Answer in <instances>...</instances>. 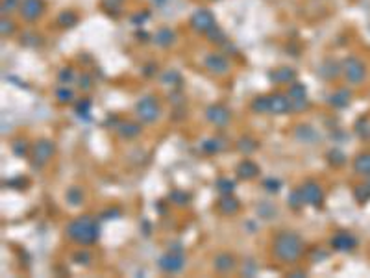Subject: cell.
Masks as SVG:
<instances>
[{
  "label": "cell",
  "instance_id": "6da1fadb",
  "mask_svg": "<svg viewBox=\"0 0 370 278\" xmlns=\"http://www.w3.org/2000/svg\"><path fill=\"white\" fill-rule=\"evenodd\" d=\"M274 256L283 263H292L296 261L304 252V241L296 232L289 230H281V232L274 238Z\"/></svg>",
  "mask_w": 370,
  "mask_h": 278
},
{
  "label": "cell",
  "instance_id": "7a4b0ae2",
  "mask_svg": "<svg viewBox=\"0 0 370 278\" xmlns=\"http://www.w3.org/2000/svg\"><path fill=\"white\" fill-rule=\"evenodd\" d=\"M65 232H67V238L72 239L74 243L87 247V245H93L98 239L100 228H98L97 221L91 215H82L68 223Z\"/></svg>",
  "mask_w": 370,
  "mask_h": 278
},
{
  "label": "cell",
  "instance_id": "3957f363",
  "mask_svg": "<svg viewBox=\"0 0 370 278\" xmlns=\"http://www.w3.org/2000/svg\"><path fill=\"white\" fill-rule=\"evenodd\" d=\"M56 154V145L52 139H39L35 143L32 150H30V156H32V167L35 169H41L45 167Z\"/></svg>",
  "mask_w": 370,
  "mask_h": 278
},
{
  "label": "cell",
  "instance_id": "277c9868",
  "mask_svg": "<svg viewBox=\"0 0 370 278\" xmlns=\"http://www.w3.org/2000/svg\"><path fill=\"white\" fill-rule=\"evenodd\" d=\"M158 267H160L163 272H178L182 271L185 267V256L182 252V247L180 245H174L167 254H163L158 260Z\"/></svg>",
  "mask_w": 370,
  "mask_h": 278
},
{
  "label": "cell",
  "instance_id": "5b68a950",
  "mask_svg": "<svg viewBox=\"0 0 370 278\" xmlns=\"http://www.w3.org/2000/svg\"><path fill=\"white\" fill-rule=\"evenodd\" d=\"M161 108L154 97H142L135 104V115L142 123H154L160 119Z\"/></svg>",
  "mask_w": 370,
  "mask_h": 278
},
{
  "label": "cell",
  "instance_id": "8992f818",
  "mask_svg": "<svg viewBox=\"0 0 370 278\" xmlns=\"http://www.w3.org/2000/svg\"><path fill=\"white\" fill-rule=\"evenodd\" d=\"M189 24H191V28H193L194 32H198V34H207L211 28H215L216 26L213 13H211L209 10H204V8L196 10V12L191 15Z\"/></svg>",
  "mask_w": 370,
  "mask_h": 278
},
{
  "label": "cell",
  "instance_id": "52a82bcc",
  "mask_svg": "<svg viewBox=\"0 0 370 278\" xmlns=\"http://www.w3.org/2000/svg\"><path fill=\"white\" fill-rule=\"evenodd\" d=\"M342 73H344V76H346V80L350 84H361L364 80L366 71H364V65L361 60L350 56L342 62Z\"/></svg>",
  "mask_w": 370,
  "mask_h": 278
},
{
  "label": "cell",
  "instance_id": "ba28073f",
  "mask_svg": "<svg viewBox=\"0 0 370 278\" xmlns=\"http://www.w3.org/2000/svg\"><path fill=\"white\" fill-rule=\"evenodd\" d=\"M287 97L290 98V106H292V112H304L308 109V87L300 82H292L289 85V93Z\"/></svg>",
  "mask_w": 370,
  "mask_h": 278
},
{
  "label": "cell",
  "instance_id": "9c48e42d",
  "mask_svg": "<svg viewBox=\"0 0 370 278\" xmlns=\"http://www.w3.org/2000/svg\"><path fill=\"white\" fill-rule=\"evenodd\" d=\"M300 191H302V197H304V200H306V204L313 206V208H320V206H322L324 193H322V188H320L317 182H313V180L306 182L302 188H300Z\"/></svg>",
  "mask_w": 370,
  "mask_h": 278
},
{
  "label": "cell",
  "instance_id": "30bf717a",
  "mask_svg": "<svg viewBox=\"0 0 370 278\" xmlns=\"http://www.w3.org/2000/svg\"><path fill=\"white\" fill-rule=\"evenodd\" d=\"M205 119L215 126H226L230 123V119H232V114H230V109L226 108V106H222V104H211V106H207V109H205Z\"/></svg>",
  "mask_w": 370,
  "mask_h": 278
},
{
  "label": "cell",
  "instance_id": "8fae6325",
  "mask_svg": "<svg viewBox=\"0 0 370 278\" xmlns=\"http://www.w3.org/2000/svg\"><path fill=\"white\" fill-rule=\"evenodd\" d=\"M292 112V106H290V98L283 93H274V95H268V114L272 115H285Z\"/></svg>",
  "mask_w": 370,
  "mask_h": 278
},
{
  "label": "cell",
  "instance_id": "7c38bea8",
  "mask_svg": "<svg viewBox=\"0 0 370 278\" xmlns=\"http://www.w3.org/2000/svg\"><path fill=\"white\" fill-rule=\"evenodd\" d=\"M43 10H45V4L43 0H21V6H19V12L23 15L24 21H37V19L43 15Z\"/></svg>",
  "mask_w": 370,
  "mask_h": 278
},
{
  "label": "cell",
  "instance_id": "4fadbf2b",
  "mask_svg": "<svg viewBox=\"0 0 370 278\" xmlns=\"http://www.w3.org/2000/svg\"><path fill=\"white\" fill-rule=\"evenodd\" d=\"M205 69L213 74H226L230 71V63L228 60L218 54V52H213V54H207L204 60Z\"/></svg>",
  "mask_w": 370,
  "mask_h": 278
},
{
  "label": "cell",
  "instance_id": "5bb4252c",
  "mask_svg": "<svg viewBox=\"0 0 370 278\" xmlns=\"http://www.w3.org/2000/svg\"><path fill=\"white\" fill-rule=\"evenodd\" d=\"M294 137L300 143H304V145H315V143L320 139L319 132L315 130L313 126H309V125H298V126H296V128H294Z\"/></svg>",
  "mask_w": 370,
  "mask_h": 278
},
{
  "label": "cell",
  "instance_id": "9a60e30c",
  "mask_svg": "<svg viewBox=\"0 0 370 278\" xmlns=\"http://www.w3.org/2000/svg\"><path fill=\"white\" fill-rule=\"evenodd\" d=\"M331 247L335 250H341V252H348V250H352L355 245H357V241H355V238H353L352 234L348 232H339L335 234L333 238H331Z\"/></svg>",
  "mask_w": 370,
  "mask_h": 278
},
{
  "label": "cell",
  "instance_id": "2e32d148",
  "mask_svg": "<svg viewBox=\"0 0 370 278\" xmlns=\"http://www.w3.org/2000/svg\"><path fill=\"white\" fill-rule=\"evenodd\" d=\"M239 208H241L239 200L235 199L232 193L222 195L220 199H218V202H216V210L220 211L222 215H235L239 211Z\"/></svg>",
  "mask_w": 370,
  "mask_h": 278
},
{
  "label": "cell",
  "instance_id": "e0dca14e",
  "mask_svg": "<svg viewBox=\"0 0 370 278\" xmlns=\"http://www.w3.org/2000/svg\"><path fill=\"white\" fill-rule=\"evenodd\" d=\"M268 78L272 80L274 84H292L296 82V71L290 67H279V69H274L272 73H268Z\"/></svg>",
  "mask_w": 370,
  "mask_h": 278
},
{
  "label": "cell",
  "instance_id": "ac0fdd59",
  "mask_svg": "<svg viewBox=\"0 0 370 278\" xmlns=\"http://www.w3.org/2000/svg\"><path fill=\"white\" fill-rule=\"evenodd\" d=\"M235 173H237V176H239L241 180H254L256 176H259V167H257L252 159H243V161L237 165Z\"/></svg>",
  "mask_w": 370,
  "mask_h": 278
},
{
  "label": "cell",
  "instance_id": "d6986e66",
  "mask_svg": "<svg viewBox=\"0 0 370 278\" xmlns=\"http://www.w3.org/2000/svg\"><path fill=\"white\" fill-rule=\"evenodd\" d=\"M235 265H237V261L232 254L228 252H220V254L215 256V260H213V267H215V271L218 272H230L234 271Z\"/></svg>",
  "mask_w": 370,
  "mask_h": 278
},
{
  "label": "cell",
  "instance_id": "ffe728a7",
  "mask_svg": "<svg viewBox=\"0 0 370 278\" xmlns=\"http://www.w3.org/2000/svg\"><path fill=\"white\" fill-rule=\"evenodd\" d=\"M117 134H119L122 139H133L141 134V125L139 123H131V121H126V123H119L117 125Z\"/></svg>",
  "mask_w": 370,
  "mask_h": 278
},
{
  "label": "cell",
  "instance_id": "44dd1931",
  "mask_svg": "<svg viewBox=\"0 0 370 278\" xmlns=\"http://www.w3.org/2000/svg\"><path fill=\"white\" fill-rule=\"evenodd\" d=\"M174 41H176V34H174L171 28H160L154 34V43L158 46H161V48L171 46Z\"/></svg>",
  "mask_w": 370,
  "mask_h": 278
},
{
  "label": "cell",
  "instance_id": "7402d4cb",
  "mask_svg": "<svg viewBox=\"0 0 370 278\" xmlns=\"http://www.w3.org/2000/svg\"><path fill=\"white\" fill-rule=\"evenodd\" d=\"M350 97H352V93L348 89H337L330 97L328 102H330V106H333V108H344V106L350 104Z\"/></svg>",
  "mask_w": 370,
  "mask_h": 278
},
{
  "label": "cell",
  "instance_id": "603a6c76",
  "mask_svg": "<svg viewBox=\"0 0 370 278\" xmlns=\"http://www.w3.org/2000/svg\"><path fill=\"white\" fill-rule=\"evenodd\" d=\"M339 73H341V67H339L335 62H331V60H326V62L322 63V65H320V69H319V74L322 76V78H326V80L337 78V74H339Z\"/></svg>",
  "mask_w": 370,
  "mask_h": 278
},
{
  "label": "cell",
  "instance_id": "cb8c5ba5",
  "mask_svg": "<svg viewBox=\"0 0 370 278\" xmlns=\"http://www.w3.org/2000/svg\"><path fill=\"white\" fill-rule=\"evenodd\" d=\"M353 169L359 175L370 176V152L359 154L357 158H355V161H353Z\"/></svg>",
  "mask_w": 370,
  "mask_h": 278
},
{
  "label": "cell",
  "instance_id": "d4e9b609",
  "mask_svg": "<svg viewBox=\"0 0 370 278\" xmlns=\"http://www.w3.org/2000/svg\"><path fill=\"white\" fill-rule=\"evenodd\" d=\"M65 200H67L68 204L76 208V206H82L84 204V191H82L78 186H72V188L67 189V193H65Z\"/></svg>",
  "mask_w": 370,
  "mask_h": 278
},
{
  "label": "cell",
  "instance_id": "484cf974",
  "mask_svg": "<svg viewBox=\"0 0 370 278\" xmlns=\"http://www.w3.org/2000/svg\"><path fill=\"white\" fill-rule=\"evenodd\" d=\"M257 147H259V143H257L256 139H252V137H241L239 141H237V150H239L241 154H245V156H248V154H252L254 150H257Z\"/></svg>",
  "mask_w": 370,
  "mask_h": 278
},
{
  "label": "cell",
  "instance_id": "4316f807",
  "mask_svg": "<svg viewBox=\"0 0 370 278\" xmlns=\"http://www.w3.org/2000/svg\"><path fill=\"white\" fill-rule=\"evenodd\" d=\"M57 24H59L61 28H72V26L78 24V15H76L74 12H70V10H67V12L59 13Z\"/></svg>",
  "mask_w": 370,
  "mask_h": 278
},
{
  "label": "cell",
  "instance_id": "83f0119b",
  "mask_svg": "<svg viewBox=\"0 0 370 278\" xmlns=\"http://www.w3.org/2000/svg\"><path fill=\"white\" fill-rule=\"evenodd\" d=\"M257 215L261 217V219H272V217L278 215V208L272 202L265 200V202H261V204L257 206Z\"/></svg>",
  "mask_w": 370,
  "mask_h": 278
},
{
  "label": "cell",
  "instance_id": "f1b7e54d",
  "mask_svg": "<svg viewBox=\"0 0 370 278\" xmlns=\"http://www.w3.org/2000/svg\"><path fill=\"white\" fill-rule=\"evenodd\" d=\"M287 204H289L290 210H300V208H302V206L306 204V200H304L300 188L294 189V191H292V193H290L289 197H287Z\"/></svg>",
  "mask_w": 370,
  "mask_h": 278
},
{
  "label": "cell",
  "instance_id": "f546056e",
  "mask_svg": "<svg viewBox=\"0 0 370 278\" xmlns=\"http://www.w3.org/2000/svg\"><path fill=\"white\" fill-rule=\"evenodd\" d=\"M169 200L176 206H187L189 200H191V195L185 193V191H180V189H174V191H171V195H169Z\"/></svg>",
  "mask_w": 370,
  "mask_h": 278
},
{
  "label": "cell",
  "instance_id": "4dcf8cb0",
  "mask_svg": "<svg viewBox=\"0 0 370 278\" xmlns=\"http://www.w3.org/2000/svg\"><path fill=\"white\" fill-rule=\"evenodd\" d=\"M205 35H207V39H209L211 43H216V45H226V43H228V37H226V34H224V32H222L218 26L211 28Z\"/></svg>",
  "mask_w": 370,
  "mask_h": 278
},
{
  "label": "cell",
  "instance_id": "1f68e13d",
  "mask_svg": "<svg viewBox=\"0 0 370 278\" xmlns=\"http://www.w3.org/2000/svg\"><path fill=\"white\" fill-rule=\"evenodd\" d=\"M215 188L218 189V193L222 195H228V193H234V189H235V182L234 180H230V178H218V180L215 182Z\"/></svg>",
  "mask_w": 370,
  "mask_h": 278
},
{
  "label": "cell",
  "instance_id": "d6a6232c",
  "mask_svg": "<svg viewBox=\"0 0 370 278\" xmlns=\"http://www.w3.org/2000/svg\"><path fill=\"white\" fill-rule=\"evenodd\" d=\"M250 109L254 114H268V97H256L252 100Z\"/></svg>",
  "mask_w": 370,
  "mask_h": 278
},
{
  "label": "cell",
  "instance_id": "836d02e7",
  "mask_svg": "<svg viewBox=\"0 0 370 278\" xmlns=\"http://www.w3.org/2000/svg\"><path fill=\"white\" fill-rule=\"evenodd\" d=\"M56 98L59 104H70L74 98V93H72V89H68L67 85H61V87H57V91H56Z\"/></svg>",
  "mask_w": 370,
  "mask_h": 278
},
{
  "label": "cell",
  "instance_id": "e575fe53",
  "mask_svg": "<svg viewBox=\"0 0 370 278\" xmlns=\"http://www.w3.org/2000/svg\"><path fill=\"white\" fill-rule=\"evenodd\" d=\"M355 132L361 139H370V121L364 117V119H359L355 123Z\"/></svg>",
  "mask_w": 370,
  "mask_h": 278
},
{
  "label": "cell",
  "instance_id": "d590c367",
  "mask_svg": "<svg viewBox=\"0 0 370 278\" xmlns=\"http://www.w3.org/2000/svg\"><path fill=\"white\" fill-rule=\"evenodd\" d=\"M202 148H204L207 154H216L224 148V143H222L220 139H205V141L202 143Z\"/></svg>",
  "mask_w": 370,
  "mask_h": 278
},
{
  "label": "cell",
  "instance_id": "8d00e7d4",
  "mask_svg": "<svg viewBox=\"0 0 370 278\" xmlns=\"http://www.w3.org/2000/svg\"><path fill=\"white\" fill-rule=\"evenodd\" d=\"M161 80H163V84L165 85H180L182 84V76H180V73L174 71V69L167 71V73L161 76Z\"/></svg>",
  "mask_w": 370,
  "mask_h": 278
},
{
  "label": "cell",
  "instance_id": "74e56055",
  "mask_svg": "<svg viewBox=\"0 0 370 278\" xmlns=\"http://www.w3.org/2000/svg\"><path fill=\"white\" fill-rule=\"evenodd\" d=\"M91 100L89 98H82L80 102L76 104V114L80 115V117H86V119H89V114H91Z\"/></svg>",
  "mask_w": 370,
  "mask_h": 278
},
{
  "label": "cell",
  "instance_id": "f35d334b",
  "mask_svg": "<svg viewBox=\"0 0 370 278\" xmlns=\"http://www.w3.org/2000/svg\"><path fill=\"white\" fill-rule=\"evenodd\" d=\"M328 156V161H330L331 165H335V167H341V165H344V154L341 152V150H337V148H333V150H330V152L326 154Z\"/></svg>",
  "mask_w": 370,
  "mask_h": 278
},
{
  "label": "cell",
  "instance_id": "ab89813d",
  "mask_svg": "<svg viewBox=\"0 0 370 278\" xmlns=\"http://www.w3.org/2000/svg\"><path fill=\"white\" fill-rule=\"evenodd\" d=\"M263 188H265V191L267 193H278L279 189H281V182L278 180V178H265L263 180Z\"/></svg>",
  "mask_w": 370,
  "mask_h": 278
},
{
  "label": "cell",
  "instance_id": "60d3db41",
  "mask_svg": "<svg viewBox=\"0 0 370 278\" xmlns=\"http://www.w3.org/2000/svg\"><path fill=\"white\" fill-rule=\"evenodd\" d=\"M12 150L15 156H19V158H24L26 154H28V143L24 141V139H19V141H15L12 145Z\"/></svg>",
  "mask_w": 370,
  "mask_h": 278
},
{
  "label": "cell",
  "instance_id": "b9f144b4",
  "mask_svg": "<svg viewBox=\"0 0 370 278\" xmlns=\"http://www.w3.org/2000/svg\"><path fill=\"white\" fill-rule=\"evenodd\" d=\"M72 260L76 261V263H80V265H89V261H91V254L87 252V250H76L72 256Z\"/></svg>",
  "mask_w": 370,
  "mask_h": 278
},
{
  "label": "cell",
  "instance_id": "7bdbcfd3",
  "mask_svg": "<svg viewBox=\"0 0 370 278\" xmlns=\"http://www.w3.org/2000/svg\"><path fill=\"white\" fill-rule=\"evenodd\" d=\"M122 2L124 0H102V8L106 10L108 13L111 12H119L120 6H122Z\"/></svg>",
  "mask_w": 370,
  "mask_h": 278
},
{
  "label": "cell",
  "instance_id": "ee69618b",
  "mask_svg": "<svg viewBox=\"0 0 370 278\" xmlns=\"http://www.w3.org/2000/svg\"><path fill=\"white\" fill-rule=\"evenodd\" d=\"M74 78V73L70 67H63L61 71H59V74H57V80L61 82V84H70Z\"/></svg>",
  "mask_w": 370,
  "mask_h": 278
},
{
  "label": "cell",
  "instance_id": "f6af8a7d",
  "mask_svg": "<svg viewBox=\"0 0 370 278\" xmlns=\"http://www.w3.org/2000/svg\"><path fill=\"white\" fill-rule=\"evenodd\" d=\"M78 87H80L82 91H89L93 87V78H91V74H87V73H84L80 76V78H78Z\"/></svg>",
  "mask_w": 370,
  "mask_h": 278
},
{
  "label": "cell",
  "instance_id": "bcb514c9",
  "mask_svg": "<svg viewBox=\"0 0 370 278\" xmlns=\"http://www.w3.org/2000/svg\"><path fill=\"white\" fill-rule=\"evenodd\" d=\"M355 199L359 200V202H364V200L370 199V186L366 184V186H359L357 189H355Z\"/></svg>",
  "mask_w": 370,
  "mask_h": 278
},
{
  "label": "cell",
  "instance_id": "7dc6e473",
  "mask_svg": "<svg viewBox=\"0 0 370 278\" xmlns=\"http://www.w3.org/2000/svg\"><path fill=\"white\" fill-rule=\"evenodd\" d=\"M13 30H15V24L10 21V19H2V23H0V32H2V35L6 37V35H12Z\"/></svg>",
  "mask_w": 370,
  "mask_h": 278
},
{
  "label": "cell",
  "instance_id": "c3c4849f",
  "mask_svg": "<svg viewBox=\"0 0 370 278\" xmlns=\"http://www.w3.org/2000/svg\"><path fill=\"white\" fill-rule=\"evenodd\" d=\"M21 6V0H2V13H12L15 8Z\"/></svg>",
  "mask_w": 370,
  "mask_h": 278
},
{
  "label": "cell",
  "instance_id": "681fc988",
  "mask_svg": "<svg viewBox=\"0 0 370 278\" xmlns=\"http://www.w3.org/2000/svg\"><path fill=\"white\" fill-rule=\"evenodd\" d=\"M146 17H148V13H137V15H133V17H131V23L133 24H137V26H141L142 23H144V21H146Z\"/></svg>",
  "mask_w": 370,
  "mask_h": 278
},
{
  "label": "cell",
  "instance_id": "f907efd6",
  "mask_svg": "<svg viewBox=\"0 0 370 278\" xmlns=\"http://www.w3.org/2000/svg\"><path fill=\"white\" fill-rule=\"evenodd\" d=\"M120 215V210H117V208H113V210H108V211H104L102 217L104 219H117V217Z\"/></svg>",
  "mask_w": 370,
  "mask_h": 278
},
{
  "label": "cell",
  "instance_id": "816d5d0a",
  "mask_svg": "<svg viewBox=\"0 0 370 278\" xmlns=\"http://www.w3.org/2000/svg\"><path fill=\"white\" fill-rule=\"evenodd\" d=\"M289 276H292V278H300V276H306V272H290Z\"/></svg>",
  "mask_w": 370,
  "mask_h": 278
},
{
  "label": "cell",
  "instance_id": "f5cc1de1",
  "mask_svg": "<svg viewBox=\"0 0 370 278\" xmlns=\"http://www.w3.org/2000/svg\"><path fill=\"white\" fill-rule=\"evenodd\" d=\"M156 4H163V2H165V0H154Z\"/></svg>",
  "mask_w": 370,
  "mask_h": 278
},
{
  "label": "cell",
  "instance_id": "db71d44e",
  "mask_svg": "<svg viewBox=\"0 0 370 278\" xmlns=\"http://www.w3.org/2000/svg\"><path fill=\"white\" fill-rule=\"evenodd\" d=\"M368 186H370V184H368Z\"/></svg>",
  "mask_w": 370,
  "mask_h": 278
}]
</instances>
